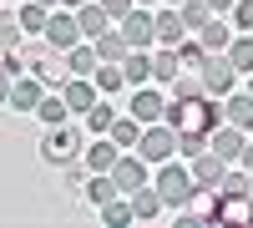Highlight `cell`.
Returning <instances> with one entry per match:
<instances>
[{"label":"cell","mask_w":253,"mask_h":228,"mask_svg":"<svg viewBox=\"0 0 253 228\" xmlns=\"http://www.w3.org/2000/svg\"><path fill=\"white\" fill-rule=\"evenodd\" d=\"M162 122L177 132H213V127H223V112L213 107V96H177V101H167Z\"/></svg>","instance_id":"1"},{"label":"cell","mask_w":253,"mask_h":228,"mask_svg":"<svg viewBox=\"0 0 253 228\" xmlns=\"http://www.w3.org/2000/svg\"><path fill=\"white\" fill-rule=\"evenodd\" d=\"M157 193H162V203L167 208H187V203H193V193H198V178H193V168H182V162H172L167 157L162 162V173H157Z\"/></svg>","instance_id":"2"},{"label":"cell","mask_w":253,"mask_h":228,"mask_svg":"<svg viewBox=\"0 0 253 228\" xmlns=\"http://www.w3.org/2000/svg\"><path fill=\"white\" fill-rule=\"evenodd\" d=\"M208 147L223 152L228 162H238V168H253V142H243V127H213V137H208Z\"/></svg>","instance_id":"3"},{"label":"cell","mask_w":253,"mask_h":228,"mask_svg":"<svg viewBox=\"0 0 253 228\" xmlns=\"http://www.w3.org/2000/svg\"><path fill=\"white\" fill-rule=\"evenodd\" d=\"M233 81H238V66L228 61V51H208V61H203V87H208V96H228Z\"/></svg>","instance_id":"4"},{"label":"cell","mask_w":253,"mask_h":228,"mask_svg":"<svg viewBox=\"0 0 253 228\" xmlns=\"http://www.w3.org/2000/svg\"><path fill=\"white\" fill-rule=\"evenodd\" d=\"M137 152H142L147 162H167V157L177 152V127H167V122H152V127H142Z\"/></svg>","instance_id":"5"},{"label":"cell","mask_w":253,"mask_h":228,"mask_svg":"<svg viewBox=\"0 0 253 228\" xmlns=\"http://www.w3.org/2000/svg\"><path fill=\"white\" fill-rule=\"evenodd\" d=\"M46 41H51L56 51H71V46H81L86 36H81V20H76L66 5H56V10H51V20H46Z\"/></svg>","instance_id":"6"},{"label":"cell","mask_w":253,"mask_h":228,"mask_svg":"<svg viewBox=\"0 0 253 228\" xmlns=\"http://www.w3.org/2000/svg\"><path fill=\"white\" fill-rule=\"evenodd\" d=\"M122 36L132 41V46H142V51H147V46H152V41H157V15L147 10V5H137L132 15L122 20Z\"/></svg>","instance_id":"7"},{"label":"cell","mask_w":253,"mask_h":228,"mask_svg":"<svg viewBox=\"0 0 253 228\" xmlns=\"http://www.w3.org/2000/svg\"><path fill=\"white\" fill-rule=\"evenodd\" d=\"M41 157L46 162H71L76 157V132L71 127H51L46 142H41Z\"/></svg>","instance_id":"8"},{"label":"cell","mask_w":253,"mask_h":228,"mask_svg":"<svg viewBox=\"0 0 253 228\" xmlns=\"http://www.w3.org/2000/svg\"><path fill=\"white\" fill-rule=\"evenodd\" d=\"M223 173H228V157H223V152L208 147V152H198V157H193V178L203 182V188H218Z\"/></svg>","instance_id":"9"},{"label":"cell","mask_w":253,"mask_h":228,"mask_svg":"<svg viewBox=\"0 0 253 228\" xmlns=\"http://www.w3.org/2000/svg\"><path fill=\"white\" fill-rule=\"evenodd\" d=\"M112 178H117V188H122V193H137L142 182H147V157H142V152H137V157H117Z\"/></svg>","instance_id":"10"},{"label":"cell","mask_w":253,"mask_h":228,"mask_svg":"<svg viewBox=\"0 0 253 228\" xmlns=\"http://www.w3.org/2000/svg\"><path fill=\"white\" fill-rule=\"evenodd\" d=\"M132 117L142 122V127H152V122L167 117V101H162L152 87H137V96H132Z\"/></svg>","instance_id":"11"},{"label":"cell","mask_w":253,"mask_h":228,"mask_svg":"<svg viewBox=\"0 0 253 228\" xmlns=\"http://www.w3.org/2000/svg\"><path fill=\"white\" fill-rule=\"evenodd\" d=\"M76 20H81V36H86V41H96V36L112 31V15H107V5H101V0H86V5L76 10Z\"/></svg>","instance_id":"12"},{"label":"cell","mask_w":253,"mask_h":228,"mask_svg":"<svg viewBox=\"0 0 253 228\" xmlns=\"http://www.w3.org/2000/svg\"><path fill=\"white\" fill-rule=\"evenodd\" d=\"M61 96H66V107H71V112H91L96 101H101V96H96V81H86V76H71Z\"/></svg>","instance_id":"13"},{"label":"cell","mask_w":253,"mask_h":228,"mask_svg":"<svg viewBox=\"0 0 253 228\" xmlns=\"http://www.w3.org/2000/svg\"><path fill=\"white\" fill-rule=\"evenodd\" d=\"M31 66H36L41 81H51V87H66V81H71V66H61L56 46H51V51H41V56H31Z\"/></svg>","instance_id":"14"},{"label":"cell","mask_w":253,"mask_h":228,"mask_svg":"<svg viewBox=\"0 0 253 228\" xmlns=\"http://www.w3.org/2000/svg\"><path fill=\"white\" fill-rule=\"evenodd\" d=\"M10 107H15V112H36V107H41V76H15Z\"/></svg>","instance_id":"15"},{"label":"cell","mask_w":253,"mask_h":228,"mask_svg":"<svg viewBox=\"0 0 253 228\" xmlns=\"http://www.w3.org/2000/svg\"><path fill=\"white\" fill-rule=\"evenodd\" d=\"M182 31H187L182 10H177V5H167V10L157 15V41H162V46H182Z\"/></svg>","instance_id":"16"},{"label":"cell","mask_w":253,"mask_h":228,"mask_svg":"<svg viewBox=\"0 0 253 228\" xmlns=\"http://www.w3.org/2000/svg\"><path fill=\"white\" fill-rule=\"evenodd\" d=\"M126 198H132V213H137V218H157V213L167 208L162 193H157V182H142V188H137V193H126Z\"/></svg>","instance_id":"17"},{"label":"cell","mask_w":253,"mask_h":228,"mask_svg":"<svg viewBox=\"0 0 253 228\" xmlns=\"http://www.w3.org/2000/svg\"><path fill=\"white\" fill-rule=\"evenodd\" d=\"M66 66H71V76H91V71L101 66L96 41H81V46H71V51H66Z\"/></svg>","instance_id":"18"},{"label":"cell","mask_w":253,"mask_h":228,"mask_svg":"<svg viewBox=\"0 0 253 228\" xmlns=\"http://www.w3.org/2000/svg\"><path fill=\"white\" fill-rule=\"evenodd\" d=\"M177 76H182V56H177V46H162V51L152 56V81H167V87H172Z\"/></svg>","instance_id":"19"},{"label":"cell","mask_w":253,"mask_h":228,"mask_svg":"<svg viewBox=\"0 0 253 228\" xmlns=\"http://www.w3.org/2000/svg\"><path fill=\"white\" fill-rule=\"evenodd\" d=\"M223 117L233 122V127H253V91H228V107H223Z\"/></svg>","instance_id":"20"},{"label":"cell","mask_w":253,"mask_h":228,"mask_svg":"<svg viewBox=\"0 0 253 228\" xmlns=\"http://www.w3.org/2000/svg\"><path fill=\"white\" fill-rule=\"evenodd\" d=\"M122 71H126L132 87H147V81H152V56H147L142 46H132V51H126V61H122Z\"/></svg>","instance_id":"21"},{"label":"cell","mask_w":253,"mask_h":228,"mask_svg":"<svg viewBox=\"0 0 253 228\" xmlns=\"http://www.w3.org/2000/svg\"><path fill=\"white\" fill-rule=\"evenodd\" d=\"M91 81H96V91H101V96H112V91L126 87V71H122V61H101V66L91 71Z\"/></svg>","instance_id":"22"},{"label":"cell","mask_w":253,"mask_h":228,"mask_svg":"<svg viewBox=\"0 0 253 228\" xmlns=\"http://www.w3.org/2000/svg\"><path fill=\"white\" fill-rule=\"evenodd\" d=\"M126 51H132V41H126L122 31L96 36V56H101V61H126Z\"/></svg>","instance_id":"23"},{"label":"cell","mask_w":253,"mask_h":228,"mask_svg":"<svg viewBox=\"0 0 253 228\" xmlns=\"http://www.w3.org/2000/svg\"><path fill=\"white\" fill-rule=\"evenodd\" d=\"M198 41H203V46H208V51H228V46H233V31H228V26H223V20L213 15V20H208V26L198 31Z\"/></svg>","instance_id":"24"},{"label":"cell","mask_w":253,"mask_h":228,"mask_svg":"<svg viewBox=\"0 0 253 228\" xmlns=\"http://www.w3.org/2000/svg\"><path fill=\"white\" fill-rule=\"evenodd\" d=\"M117 157H122L117 142H96V147H86V168H91V173H112Z\"/></svg>","instance_id":"25"},{"label":"cell","mask_w":253,"mask_h":228,"mask_svg":"<svg viewBox=\"0 0 253 228\" xmlns=\"http://www.w3.org/2000/svg\"><path fill=\"white\" fill-rule=\"evenodd\" d=\"M112 142H117V147H137V142H142V122L137 117H117L112 122Z\"/></svg>","instance_id":"26"},{"label":"cell","mask_w":253,"mask_h":228,"mask_svg":"<svg viewBox=\"0 0 253 228\" xmlns=\"http://www.w3.org/2000/svg\"><path fill=\"white\" fill-rule=\"evenodd\" d=\"M117 193H122V188H117V178H112V173H96V178L86 182V198L96 203V208H101V203H112Z\"/></svg>","instance_id":"27"},{"label":"cell","mask_w":253,"mask_h":228,"mask_svg":"<svg viewBox=\"0 0 253 228\" xmlns=\"http://www.w3.org/2000/svg\"><path fill=\"white\" fill-rule=\"evenodd\" d=\"M228 61H233L238 71H253V36H233V46H228Z\"/></svg>","instance_id":"28"},{"label":"cell","mask_w":253,"mask_h":228,"mask_svg":"<svg viewBox=\"0 0 253 228\" xmlns=\"http://www.w3.org/2000/svg\"><path fill=\"white\" fill-rule=\"evenodd\" d=\"M46 20H51V10L41 5V0H26V5H20V26H26V31H41V36H46Z\"/></svg>","instance_id":"29"},{"label":"cell","mask_w":253,"mask_h":228,"mask_svg":"<svg viewBox=\"0 0 253 228\" xmlns=\"http://www.w3.org/2000/svg\"><path fill=\"white\" fill-rule=\"evenodd\" d=\"M177 10H182V20H187V26H193V31H203L208 20L218 15L213 5H208V0H187V5H177Z\"/></svg>","instance_id":"30"},{"label":"cell","mask_w":253,"mask_h":228,"mask_svg":"<svg viewBox=\"0 0 253 228\" xmlns=\"http://www.w3.org/2000/svg\"><path fill=\"white\" fill-rule=\"evenodd\" d=\"M36 112L46 117L51 127H61V122H66V112H71V107H66V96H41V107H36Z\"/></svg>","instance_id":"31"},{"label":"cell","mask_w":253,"mask_h":228,"mask_svg":"<svg viewBox=\"0 0 253 228\" xmlns=\"http://www.w3.org/2000/svg\"><path fill=\"white\" fill-rule=\"evenodd\" d=\"M208 137H213V132H177V152H182V157L208 152Z\"/></svg>","instance_id":"32"},{"label":"cell","mask_w":253,"mask_h":228,"mask_svg":"<svg viewBox=\"0 0 253 228\" xmlns=\"http://www.w3.org/2000/svg\"><path fill=\"white\" fill-rule=\"evenodd\" d=\"M101 218H107L112 228H122V223H132L137 213H132V203H117V198H112V203H101Z\"/></svg>","instance_id":"33"},{"label":"cell","mask_w":253,"mask_h":228,"mask_svg":"<svg viewBox=\"0 0 253 228\" xmlns=\"http://www.w3.org/2000/svg\"><path fill=\"white\" fill-rule=\"evenodd\" d=\"M86 122H91V132H112V122H117V112L107 107V101H96V107L86 112Z\"/></svg>","instance_id":"34"},{"label":"cell","mask_w":253,"mask_h":228,"mask_svg":"<svg viewBox=\"0 0 253 228\" xmlns=\"http://www.w3.org/2000/svg\"><path fill=\"white\" fill-rule=\"evenodd\" d=\"M177 56H182V66H203V61H208V46H203V41H182Z\"/></svg>","instance_id":"35"},{"label":"cell","mask_w":253,"mask_h":228,"mask_svg":"<svg viewBox=\"0 0 253 228\" xmlns=\"http://www.w3.org/2000/svg\"><path fill=\"white\" fill-rule=\"evenodd\" d=\"M20 31H26V26H20V15H0V46H15Z\"/></svg>","instance_id":"36"},{"label":"cell","mask_w":253,"mask_h":228,"mask_svg":"<svg viewBox=\"0 0 253 228\" xmlns=\"http://www.w3.org/2000/svg\"><path fill=\"white\" fill-rule=\"evenodd\" d=\"M218 188H223V193H253V188H248V173H223Z\"/></svg>","instance_id":"37"},{"label":"cell","mask_w":253,"mask_h":228,"mask_svg":"<svg viewBox=\"0 0 253 228\" xmlns=\"http://www.w3.org/2000/svg\"><path fill=\"white\" fill-rule=\"evenodd\" d=\"M233 26L238 31H253V0H238V5H233Z\"/></svg>","instance_id":"38"},{"label":"cell","mask_w":253,"mask_h":228,"mask_svg":"<svg viewBox=\"0 0 253 228\" xmlns=\"http://www.w3.org/2000/svg\"><path fill=\"white\" fill-rule=\"evenodd\" d=\"M101 5H107V15H112V20H126V15L137 10V0H101Z\"/></svg>","instance_id":"39"},{"label":"cell","mask_w":253,"mask_h":228,"mask_svg":"<svg viewBox=\"0 0 253 228\" xmlns=\"http://www.w3.org/2000/svg\"><path fill=\"white\" fill-rule=\"evenodd\" d=\"M172 91H177V96H203L208 87H203V81H193V76H177V81H172Z\"/></svg>","instance_id":"40"},{"label":"cell","mask_w":253,"mask_h":228,"mask_svg":"<svg viewBox=\"0 0 253 228\" xmlns=\"http://www.w3.org/2000/svg\"><path fill=\"white\" fill-rule=\"evenodd\" d=\"M10 87H15V76L0 66V107H10Z\"/></svg>","instance_id":"41"},{"label":"cell","mask_w":253,"mask_h":228,"mask_svg":"<svg viewBox=\"0 0 253 228\" xmlns=\"http://www.w3.org/2000/svg\"><path fill=\"white\" fill-rule=\"evenodd\" d=\"M208 5H213V10H223V15H233V5H238V0H208Z\"/></svg>","instance_id":"42"},{"label":"cell","mask_w":253,"mask_h":228,"mask_svg":"<svg viewBox=\"0 0 253 228\" xmlns=\"http://www.w3.org/2000/svg\"><path fill=\"white\" fill-rule=\"evenodd\" d=\"M61 5H66V10H81V5H86V0H61Z\"/></svg>","instance_id":"43"},{"label":"cell","mask_w":253,"mask_h":228,"mask_svg":"<svg viewBox=\"0 0 253 228\" xmlns=\"http://www.w3.org/2000/svg\"><path fill=\"white\" fill-rule=\"evenodd\" d=\"M137 5H157V0H137Z\"/></svg>","instance_id":"44"},{"label":"cell","mask_w":253,"mask_h":228,"mask_svg":"<svg viewBox=\"0 0 253 228\" xmlns=\"http://www.w3.org/2000/svg\"><path fill=\"white\" fill-rule=\"evenodd\" d=\"M167 5H187V0H167Z\"/></svg>","instance_id":"45"},{"label":"cell","mask_w":253,"mask_h":228,"mask_svg":"<svg viewBox=\"0 0 253 228\" xmlns=\"http://www.w3.org/2000/svg\"><path fill=\"white\" fill-rule=\"evenodd\" d=\"M248 91H253V71H248Z\"/></svg>","instance_id":"46"},{"label":"cell","mask_w":253,"mask_h":228,"mask_svg":"<svg viewBox=\"0 0 253 228\" xmlns=\"http://www.w3.org/2000/svg\"><path fill=\"white\" fill-rule=\"evenodd\" d=\"M248 188H253V168H248Z\"/></svg>","instance_id":"47"},{"label":"cell","mask_w":253,"mask_h":228,"mask_svg":"<svg viewBox=\"0 0 253 228\" xmlns=\"http://www.w3.org/2000/svg\"><path fill=\"white\" fill-rule=\"evenodd\" d=\"M20 5H26V0H20Z\"/></svg>","instance_id":"48"}]
</instances>
